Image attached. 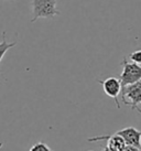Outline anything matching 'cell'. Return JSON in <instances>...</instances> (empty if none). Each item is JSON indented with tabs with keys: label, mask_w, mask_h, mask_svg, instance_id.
Here are the masks:
<instances>
[{
	"label": "cell",
	"mask_w": 141,
	"mask_h": 151,
	"mask_svg": "<svg viewBox=\"0 0 141 151\" xmlns=\"http://www.w3.org/2000/svg\"><path fill=\"white\" fill-rule=\"evenodd\" d=\"M56 2L58 0H32L31 23H34L39 19H49L61 14L58 10Z\"/></svg>",
	"instance_id": "1"
},
{
	"label": "cell",
	"mask_w": 141,
	"mask_h": 151,
	"mask_svg": "<svg viewBox=\"0 0 141 151\" xmlns=\"http://www.w3.org/2000/svg\"><path fill=\"white\" fill-rule=\"evenodd\" d=\"M121 66H122V72L119 75V80L122 87L132 85L141 81V65L128 61L124 58V61L121 62Z\"/></svg>",
	"instance_id": "2"
},
{
	"label": "cell",
	"mask_w": 141,
	"mask_h": 151,
	"mask_svg": "<svg viewBox=\"0 0 141 151\" xmlns=\"http://www.w3.org/2000/svg\"><path fill=\"white\" fill-rule=\"evenodd\" d=\"M121 99L124 105L130 106L131 109H137L141 104V81L129 85L121 89Z\"/></svg>",
	"instance_id": "3"
},
{
	"label": "cell",
	"mask_w": 141,
	"mask_h": 151,
	"mask_svg": "<svg viewBox=\"0 0 141 151\" xmlns=\"http://www.w3.org/2000/svg\"><path fill=\"white\" fill-rule=\"evenodd\" d=\"M98 83L103 86L105 94L115 99L117 108H120L119 101H118V96H119V94L121 93V89H122L120 80L117 78V77H108V78H106L104 81H98Z\"/></svg>",
	"instance_id": "4"
},
{
	"label": "cell",
	"mask_w": 141,
	"mask_h": 151,
	"mask_svg": "<svg viewBox=\"0 0 141 151\" xmlns=\"http://www.w3.org/2000/svg\"><path fill=\"white\" fill-rule=\"evenodd\" d=\"M89 142H96V141H103L107 140V147L115 151H124V149L127 147V143L124 140V138L117 134H114L112 136H97L93 138L87 139Z\"/></svg>",
	"instance_id": "5"
},
{
	"label": "cell",
	"mask_w": 141,
	"mask_h": 151,
	"mask_svg": "<svg viewBox=\"0 0 141 151\" xmlns=\"http://www.w3.org/2000/svg\"><path fill=\"white\" fill-rule=\"evenodd\" d=\"M115 134L121 136L126 141L127 146H132V147L141 149V131L133 127H127L121 130H118Z\"/></svg>",
	"instance_id": "6"
},
{
	"label": "cell",
	"mask_w": 141,
	"mask_h": 151,
	"mask_svg": "<svg viewBox=\"0 0 141 151\" xmlns=\"http://www.w3.org/2000/svg\"><path fill=\"white\" fill-rule=\"evenodd\" d=\"M16 44H17L16 42H11V43L7 42V41H6V32H2V41L0 42V62H1V60L4 59V54H6L11 47L16 46Z\"/></svg>",
	"instance_id": "7"
},
{
	"label": "cell",
	"mask_w": 141,
	"mask_h": 151,
	"mask_svg": "<svg viewBox=\"0 0 141 151\" xmlns=\"http://www.w3.org/2000/svg\"><path fill=\"white\" fill-rule=\"evenodd\" d=\"M29 151H53V150H52L46 143L40 141V142L34 143L33 146L30 148Z\"/></svg>",
	"instance_id": "8"
},
{
	"label": "cell",
	"mask_w": 141,
	"mask_h": 151,
	"mask_svg": "<svg viewBox=\"0 0 141 151\" xmlns=\"http://www.w3.org/2000/svg\"><path fill=\"white\" fill-rule=\"evenodd\" d=\"M129 60H130L131 62H133V63L141 65V50L132 52L131 54L129 55Z\"/></svg>",
	"instance_id": "9"
},
{
	"label": "cell",
	"mask_w": 141,
	"mask_h": 151,
	"mask_svg": "<svg viewBox=\"0 0 141 151\" xmlns=\"http://www.w3.org/2000/svg\"><path fill=\"white\" fill-rule=\"evenodd\" d=\"M124 151H141V149L136 148V147H132V146H127V147L124 149Z\"/></svg>",
	"instance_id": "10"
},
{
	"label": "cell",
	"mask_w": 141,
	"mask_h": 151,
	"mask_svg": "<svg viewBox=\"0 0 141 151\" xmlns=\"http://www.w3.org/2000/svg\"><path fill=\"white\" fill-rule=\"evenodd\" d=\"M101 151H115V150H112V149H110L109 147H107V146H106V147H105Z\"/></svg>",
	"instance_id": "11"
},
{
	"label": "cell",
	"mask_w": 141,
	"mask_h": 151,
	"mask_svg": "<svg viewBox=\"0 0 141 151\" xmlns=\"http://www.w3.org/2000/svg\"><path fill=\"white\" fill-rule=\"evenodd\" d=\"M137 110H138V111H139V113H140V114H141V109H140V108H139V107H138V108H137Z\"/></svg>",
	"instance_id": "12"
},
{
	"label": "cell",
	"mask_w": 141,
	"mask_h": 151,
	"mask_svg": "<svg viewBox=\"0 0 141 151\" xmlns=\"http://www.w3.org/2000/svg\"><path fill=\"white\" fill-rule=\"evenodd\" d=\"M4 1H12V0H4Z\"/></svg>",
	"instance_id": "13"
}]
</instances>
